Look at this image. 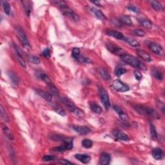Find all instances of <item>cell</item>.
Wrapping results in <instances>:
<instances>
[{
  "label": "cell",
  "mask_w": 165,
  "mask_h": 165,
  "mask_svg": "<svg viewBox=\"0 0 165 165\" xmlns=\"http://www.w3.org/2000/svg\"><path fill=\"white\" fill-rule=\"evenodd\" d=\"M93 3L97 5V6H99V7H102V6H101V4L100 3V1H93Z\"/></svg>",
  "instance_id": "816d5d0a"
},
{
  "label": "cell",
  "mask_w": 165,
  "mask_h": 165,
  "mask_svg": "<svg viewBox=\"0 0 165 165\" xmlns=\"http://www.w3.org/2000/svg\"><path fill=\"white\" fill-rule=\"evenodd\" d=\"M75 158L83 164H87L90 161L91 157L87 154H77L75 155Z\"/></svg>",
  "instance_id": "5bb4252c"
},
{
  "label": "cell",
  "mask_w": 165,
  "mask_h": 165,
  "mask_svg": "<svg viewBox=\"0 0 165 165\" xmlns=\"http://www.w3.org/2000/svg\"><path fill=\"white\" fill-rule=\"evenodd\" d=\"M151 4V6L152 8H153L155 11H162V9H163V7H162V5L160 2L157 1H151L150 2Z\"/></svg>",
  "instance_id": "83f0119b"
},
{
  "label": "cell",
  "mask_w": 165,
  "mask_h": 165,
  "mask_svg": "<svg viewBox=\"0 0 165 165\" xmlns=\"http://www.w3.org/2000/svg\"><path fill=\"white\" fill-rule=\"evenodd\" d=\"M98 73H100V75L101 77H102L104 80L108 81L111 79V75H110L107 70H106L105 68H100L98 69Z\"/></svg>",
  "instance_id": "7402d4cb"
},
{
  "label": "cell",
  "mask_w": 165,
  "mask_h": 165,
  "mask_svg": "<svg viewBox=\"0 0 165 165\" xmlns=\"http://www.w3.org/2000/svg\"><path fill=\"white\" fill-rule=\"evenodd\" d=\"M36 91V92L38 95L39 96H41L42 98H43L45 100H46L47 101H51L52 100V95L48 93L47 92H45V91L43 90H41V89H36L35 90Z\"/></svg>",
  "instance_id": "e0dca14e"
},
{
  "label": "cell",
  "mask_w": 165,
  "mask_h": 165,
  "mask_svg": "<svg viewBox=\"0 0 165 165\" xmlns=\"http://www.w3.org/2000/svg\"><path fill=\"white\" fill-rule=\"evenodd\" d=\"M81 144H82V146L85 148H90L93 145V143L90 139H85L81 142Z\"/></svg>",
  "instance_id": "e575fe53"
},
{
  "label": "cell",
  "mask_w": 165,
  "mask_h": 165,
  "mask_svg": "<svg viewBox=\"0 0 165 165\" xmlns=\"http://www.w3.org/2000/svg\"><path fill=\"white\" fill-rule=\"evenodd\" d=\"M22 3H23V8L25 9V13L27 14L28 16H29L32 11V3L30 1H23Z\"/></svg>",
  "instance_id": "44dd1931"
},
{
  "label": "cell",
  "mask_w": 165,
  "mask_h": 165,
  "mask_svg": "<svg viewBox=\"0 0 165 165\" xmlns=\"http://www.w3.org/2000/svg\"><path fill=\"white\" fill-rule=\"evenodd\" d=\"M77 60L81 63H92V62L89 58L83 56H80Z\"/></svg>",
  "instance_id": "7bdbcfd3"
},
{
  "label": "cell",
  "mask_w": 165,
  "mask_h": 165,
  "mask_svg": "<svg viewBox=\"0 0 165 165\" xmlns=\"http://www.w3.org/2000/svg\"><path fill=\"white\" fill-rule=\"evenodd\" d=\"M112 135L115 137L116 139H119L121 141H128L130 138H128V136L126 135L123 132H121L119 130L115 129L112 131Z\"/></svg>",
  "instance_id": "8fae6325"
},
{
  "label": "cell",
  "mask_w": 165,
  "mask_h": 165,
  "mask_svg": "<svg viewBox=\"0 0 165 165\" xmlns=\"http://www.w3.org/2000/svg\"><path fill=\"white\" fill-rule=\"evenodd\" d=\"M106 48H107V49L109 50V51L116 55L121 56V55H123L124 54H126L125 50L121 49V47L117 46V45H114L113 43H108L106 45Z\"/></svg>",
  "instance_id": "52a82bcc"
},
{
  "label": "cell",
  "mask_w": 165,
  "mask_h": 165,
  "mask_svg": "<svg viewBox=\"0 0 165 165\" xmlns=\"http://www.w3.org/2000/svg\"><path fill=\"white\" fill-rule=\"evenodd\" d=\"M128 9L132 12H135V13H139V12H140V11H139V9L138 7H136L135 5H129Z\"/></svg>",
  "instance_id": "ee69618b"
},
{
  "label": "cell",
  "mask_w": 165,
  "mask_h": 165,
  "mask_svg": "<svg viewBox=\"0 0 165 165\" xmlns=\"http://www.w3.org/2000/svg\"><path fill=\"white\" fill-rule=\"evenodd\" d=\"M134 76H135L136 79L138 81H140L142 79V74L140 72H138V71H134Z\"/></svg>",
  "instance_id": "c3c4849f"
},
{
  "label": "cell",
  "mask_w": 165,
  "mask_h": 165,
  "mask_svg": "<svg viewBox=\"0 0 165 165\" xmlns=\"http://www.w3.org/2000/svg\"><path fill=\"white\" fill-rule=\"evenodd\" d=\"M60 9L62 13L64 14L65 16L70 17V18H72L73 20H74L75 21H78L79 20V16H78V14H76L75 12L73 11V9L68 7L67 5L61 7Z\"/></svg>",
  "instance_id": "8992f818"
},
{
  "label": "cell",
  "mask_w": 165,
  "mask_h": 165,
  "mask_svg": "<svg viewBox=\"0 0 165 165\" xmlns=\"http://www.w3.org/2000/svg\"><path fill=\"white\" fill-rule=\"evenodd\" d=\"M71 112L73 113L74 115L77 116L79 118H83L85 116V112L82 110H81L80 108L76 107L75 105L71 106L69 108H68Z\"/></svg>",
  "instance_id": "d6986e66"
},
{
  "label": "cell",
  "mask_w": 165,
  "mask_h": 165,
  "mask_svg": "<svg viewBox=\"0 0 165 165\" xmlns=\"http://www.w3.org/2000/svg\"><path fill=\"white\" fill-rule=\"evenodd\" d=\"M120 21L122 23L128 25V26L132 24V21L130 17L127 15H122L120 17Z\"/></svg>",
  "instance_id": "f1b7e54d"
},
{
  "label": "cell",
  "mask_w": 165,
  "mask_h": 165,
  "mask_svg": "<svg viewBox=\"0 0 165 165\" xmlns=\"http://www.w3.org/2000/svg\"><path fill=\"white\" fill-rule=\"evenodd\" d=\"M2 130H3L5 136L7 138L11 141L13 140L14 138L13 132H12V130L8 127V126L5 125H3V126H2Z\"/></svg>",
  "instance_id": "ffe728a7"
},
{
  "label": "cell",
  "mask_w": 165,
  "mask_h": 165,
  "mask_svg": "<svg viewBox=\"0 0 165 165\" xmlns=\"http://www.w3.org/2000/svg\"><path fill=\"white\" fill-rule=\"evenodd\" d=\"M72 128L73 130L81 134V135H87L91 132L90 129L85 126L72 125Z\"/></svg>",
  "instance_id": "30bf717a"
},
{
  "label": "cell",
  "mask_w": 165,
  "mask_h": 165,
  "mask_svg": "<svg viewBox=\"0 0 165 165\" xmlns=\"http://www.w3.org/2000/svg\"><path fill=\"white\" fill-rule=\"evenodd\" d=\"M133 34H134L136 35H138V36L139 37H144V35H146V33L144 31V30H141V29H135L133 30Z\"/></svg>",
  "instance_id": "60d3db41"
},
{
  "label": "cell",
  "mask_w": 165,
  "mask_h": 165,
  "mask_svg": "<svg viewBox=\"0 0 165 165\" xmlns=\"http://www.w3.org/2000/svg\"><path fill=\"white\" fill-rule=\"evenodd\" d=\"M90 11H92V13L95 15L96 17H97V18L100 19L101 20H105V19H106V17L105 16V14H104L101 11H100V10L96 9L95 8H91Z\"/></svg>",
  "instance_id": "603a6c76"
},
{
  "label": "cell",
  "mask_w": 165,
  "mask_h": 165,
  "mask_svg": "<svg viewBox=\"0 0 165 165\" xmlns=\"http://www.w3.org/2000/svg\"><path fill=\"white\" fill-rule=\"evenodd\" d=\"M113 23L116 25V27H121L122 26V25H123V23L121 22L120 20H118V19H114L113 21Z\"/></svg>",
  "instance_id": "681fc988"
},
{
  "label": "cell",
  "mask_w": 165,
  "mask_h": 165,
  "mask_svg": "<svg viewBox=\"0 0 165 165\" xmlns=\"http://www.w3.org/2000/svg\"><path fill=\"white\" fill-rule=\"evenodd\" d=\"M152 75H153L155 78L157 79V80H162V78H163V75H162V73L157 69L152 70Z\"/></svg>",
  "instance_id": "1f68e13d"
},
{
  "label": "cell",
  "mask_w": 165,
  "mask_h": 165,
  "mask_svg": "<svg viewBox=\"0 0 165 165\" xmlns=\"http://www.w3.org/2000/svg\"><path fill=\"white\" fill-rule=\"evenodd\" d=\"M16 32L17 37H18L19 40L20 41V42H21L23 47L25 48L26 49H30L31 46H30L29 40H28V38L26 34H25V33L24 32L23 30L21 27H17L16 28Z\"/></svg>",
  "instance_id": "3957f363"
},
{
  "label": "cell",
  "mask_w": 165,
  "mask_h": 165,
  "mask_svg": "<svg viewBox=\"0 0 165 165\" xmlns=\"http://www.w3.org/2000/svg\"><path fill=\"white\" fill-rule=\"evenodd\" d=\"M10 77L12 79V81H13V83H15V84H17V83H18L19 82V78L14 73H11V75H10Z\"/></svg>",
  "instance_id": "7dc6e473"
},
{
  "label": "cell",
  "mask_w": 165,
  "mask_h": 165,
  "mask_svg": "<svg viewBox=\"0 0 165 165\" xmlns=\"http://www.w3.org/2000/svg\"><path fill=\"white\" fill-rule=\"evenodd\" d=\"M0 108H0V112H1V116L2 119H3V121H5V122H9V118L8 115H7V114L5 112V110L3 106L1 105Z\"/></svg>",
  "instance_id": "836d02e7"
},
{
  "label": "cell",
  "mask_w": 165,
  "mask_h": 165,
  "mask_svg": "<svg viewBox=\"0 0 165 165\" xmlns=\"http://www.w3.org/2000/svg\"><path fill=\"white\" fill-rule=\"evenodd\" d=\"M1 3H2V5H3L4 12H5V14H7V15L11 14V7L9 2L7 1H2Z\"/></svg>",
  "instance_id": "4dcf8cb0"
},
{
  "label": "cell",
  "mask_w": 165,
  "mask_h": 165,
  "mask_svg": "<svg viewBox=\"0 0 165 165\" xmlns=\"http://www.w3.org/2000/svg\"><path fill=\"white\" fill-rule=\"evenodd\" d=\"M112 87L117 91L121 92H127L130 90V88L127 85H126L125 83H123L119 79H116L113 81Z\"/></svg>",
  "instance_id": "ba28073f"
},
{
  "label": "cell",
  "mask_w": 165,
  "mask_h": 165,
  "mask_svg": "<svg viewBox=\"0 0 165 165\" xmlns=\"http://www.w3.org/2000/svg\"><path fill=\"white\" fill-rule=\"evenodd\" d=\"M99 94H100V99L103 105L105 106L106 110H108L110 107V102L109 96L105 88L100 87L99 88Z\"/></svg>",
  "instance_id": "277c9868"
},
{
  "label": "cell",
  "mask_w": 165,
  "mask_h": 165,
  "mask_svg": "<svg viewBox=\"0 0 165 165\" xmlns=\"http://www.w3.org/2000/svg\"><path fill=\"white\" fill-rule=\"evenodd\" d=\"M81 51H80V49H79V48H73L72 50V56L74 58V59H78L79 57L81 55Z\"/></svg>",
  "instance_id": "d590c367"
},
{
  "label": "cell",
  "mask_w": 165,
  "mask_h": 165,
  "mask_svg": "<svg viewBox=\"0 0 165 165\" xmlns=\"http://www.w3.org/2000/svg\"><path fill=\"white\" fill-rule=\"evenodd\" d=\"M111 161V156L110 155L106 153V152H103V153L101 154L100 157V164L101 165H108L110 164Z\"/></svg>",
  "instance_id": "4fadbf2b"
},
{
  "label": "cell",
  "mask_w": 165,
  "mask_h": 165,
  "mask_svg": "<svg viewBox=\"0 0 165 165\" xmlns=\"http://www.w3.org/2000/svg\"><path fill=\"white\" fill-rule=\"evenodd\" d=\"M139 21L141 25L143 27L146 28L147 29H150L152 27V23L149 19L141 18L139 19Z\"/></svg>",
  "instance_id": "484cf974"
},
{
  "label": "cell",
  "mask_w": 165,
  "mask_h": 165,
  "mask_svg": "<svg viewBox=\"0 0 165 165\" xmlns=\"http://www.w3.org/2000/svg\"><path fill=\"white\" fill-rule=\"evenodd\" d=\"M121 60L125 62L126 64L132 66L133 67L138 68L139 69L143 70H146V67L143 63L141 62L136 57L132 56L131 55L128 54H124L120 56Z\"/></svg>",
  "instance_id": "6da1fadb"
},
{
  "label": "cell",
  "mask_w": 165,
  "mask_h": 165,
  "mask_svg": "<svg viewBox=\"0 0 165 165\" xmlns=\"http://www.w3.org/2000/svg\"><path fill=\"white\" fill-rule=\"evenodd\" d=\"M59 162L63 164H72V162L67 161V160H66V159H61L59 160Z\"/></svg>",
  "instance_id": "f907efd6"
},
{
  "label": "cell",
  "mask_w": 165,
  "mask_h": 165,
  "mask_svg": "<svg viewBox=\"0 0 165 165\" xmlns=\"http://www.w3.org/2000/svg\"><path fill=\"white\" fill-rule=\"evenodd\" d=\"M114 110L116 111V112L118 114V116L120 117V118L121 120H123V121H126L128 120V116L124 112L123 110H122V108L121 107H119L118 105H114L113 106Z\"/></svg>",
  "instance_id": "9a60e30c"
},
{
  "label": "cell",
  "mask_w": 165,
  "mask_h": 165,
  "mask_svg": "<svg viewBox=\"0 0 165 165\" xmlns=\"http://www.w3.org/2000/svg\"><path fill=\"white\" fill-rule=\"evenodd\" d=\"M52 2L54 3H55V5H57L59 6L60 8H61V7H65V6L67 5V3H66V2L64 1H61V0H57V1H53Z\"/></svg>",
  "instance_id": "bcb514c9"
},
{
  "label": "cell",
  "mask_w": 165,
  "mask_h": 165,
  "mask_svg": "<svg viewBox=\"0 0 165 165\" xmlns=\"http://www.w3.org/2000/svg\"><path fill=\"white\" fill-rule=\"evenodd\" d=\"M137 53L139 57H140L141 59H143L144 61H145L146 62H151L152 61V57L150 56L148 52H146L144 50H139L137 51Z\"/></svg>",
  "instance_id": "ac0fdd59"
},
{
  "label": "cell",
  "mask_w": 165,
  "mask_h": 165,
  "mask_svg": "<svg viewBox=\"0 0 165 165\" xmlns=\"http://www.w3.org/2000/svg\"><path fill=\"white\" fill-rule=\"evenodd\" d=\"M47 86L49 87V89L50 90V92H52L53 95L55 96H58L59 95V91L58 90V88L55 87V86L53 84L52 82H50L47 83Z\"/></svg>",
  "instance_id": "4316f807"
},
{
  "label": "cell",
  "mask_w": 165,
  "mask_h": 165,
  "mask_svg": "<svg viewBox=\"0 0 165 165\" xmlns=\"http://www.w3.org/2000/svg\"><path fill=\"white\" fill-rule=\"evenodd\" d=\"M73 148V139L70 138L67 141L63 143V144L57 147H54V148H51L52 151L63 152L66 150H70Z\"/></svg>",
  "instance_id": "5b68a950"
},
{
  "label": "cell",
  "mask_w": 165,
  "mask_h": 165,
  "mask_svg": "<svg viewBox=\"0 0 165 165\" xmlns=\"http://www.w3.org/2000/svg\"><path fill=\"white\" fill-rule=\"evenodd\" d=\"M149 49L151 50L152 52H153L156 54L162 55L163 54V49H162V47L161 45H159L155 43H150L148 45Z\"/></svg>",
  "instance_id": "9c48e42d"
},
{
  "label": "cell",
  "mask_w": 165,
  "mask_h": 165,
  "mask_svg": "<svg viewBox=\"0 0 165 165\" xmlns=\"http://www.w3.org/2000/svg\"><path fill=\"white\" fill-rule=\"evenodd\" d=\"M152 154L154 158L156 160H161L164 157V152L160 148H154L152 152Z\"/></svg>",
  "instance_id": "2e32d148"
},
{
  "label": "cell",
  "mask_w": 165,
  "mask_h": 165,
  "mask_svg": "<svg viewBox=\"0 0 165 165\" xmlns=\"http://www.w3.org/2000/svg\"><path fill=\"white\" fill-rule=\"evenodd\" d=\"M150 135L152 138L155 140L157 138V134L156 131V128L155 127V126L152 124H150Z\"/></svg>",
  "instance_id": "8d00e7d4"
},
{
  "label": "cell",
  "mask_w": 165,
  "mask_h": 165,
  "mask_svg": "<svg viewBox=\"0 0 165 165\" xmlns=\"http://www.w3.org/2000/svg\"><path fill=\"white\" fill-rule=\"evenodd\" d=\"M90 105V108L91 110H92L93 112H94L95 113L98 114H101L102 113V108L101 106L98 105L97 103H96L95 102H91L89 104Z\"/></svg>",
  "instance_id": "cb8c5ba5"
},
{
  "label": "cell",
  "mask_w": 165,
  "mask_h": 165,
  "mask_svg": "<svg viewBox=\"0 0 165 165\" xmlns=\"http://www.w3.org/2000/svg\"><path fill=\"white\" fill-rule=\"evenodd\" d=\"M134 109L141 115L152 117L156 119H159V116L157 112L153 108L147 107L146 106L136 105L134 106Z\"/></svg>",
  "instance_id": "7a4b0ae2"
},
{
  "label": "cell",
  "mask_w": 165,
  "mask_h": 165,
  "mask_svg": "<svg viewBox=\"0 0 165 165\" xmlns=\"http://www.w3.org/2000/svg\"><path fill=\"white\" fill-rule=\"evenodd\" d=\"M126 72V70L125 69V68H121L120 67H117L115 70V73L118 77H119V76L125 74Z\"/></svg>",
  "instance_id": "74e56055"
},
{
  "label": "cell",
  "mask_w": 165,
  "mask_h": 165,
  "mask_svg": "<svg viewBox=\"0 0 165 165\" xmlns=\"http://www.w3.org/2000/svg\"><path fill=\"white\" fill-rule=\"evenodd\" d=\"M36 73H37V77L39 79H40L44 81L47 84L50 82H51V81H50V79H49V76H48L45 72H42V71H37Z\"/></svg>",
  "instance_id": "d4e9b609"
},
{
  "label": "cell",
  "mask_w": 165,
  "mask_h": 165,
  "mask_svg": "<svg viewBox=\"0 0 165 165\" xmlns=\"http://www.w3.org/2000/svg\"><path fill=\"white\" fill-rule=\"evenodd\" d=\"M57 159V157L54 156H51V155H47V156H45L43 157V160L45 162H49V161H54Z\"/></svg>",
  "instance_id": "b9f144b4"
},
{
  "label": "cell",
  "mask_w": 165,
  "mask_h": 165,
  "mask_svg": "<svg viewBox=\"0 0 165 165\" xmlns=\"http://www.w3.org/2000/svg\"><path fill=\"white\" fill-rule=\"evenodd\" d=\"M42 55H43L45 57H47L49 58L51 55V52H50V50L49 49V48H46L42 52Z\"/></svg>",
  "instance_id": "f6af8a7d"
},
{
  "label": "cell",
  "mask_w": 165,
  "mask_h": 165,
  "mask_svg": "<svg viewBox=\"0 0 165 165\" xmlns=\"http://www.w3.org/2000/svg\"><path fill=\"white\" fill-rule=\"evenodd\" d=\"M16 54V57H17V59L18 61V62L20 65H21V67L23 68H27V64H26V62H25V59H23V55H20L19 54Z\"/></svg>",
  "instance_id": "f35d334b"
},
{
  "label": "cell",
  "mask_w": 165,
  "mask_h": 165,
  "mask_svg": "<svg viewBox=\"0 0 165 165\" xmlns=\"http://www.w3.org/2000/svg\"><path fill=\"white\" fill-rule=\"evenodd\" d=\"M106 34L108 35H110V36L111 37L116 38V39H117L125 41V36L120 32L115 31V30H108L106 31Z\"/></svg>",
  "instance_id": "7c38bea8"
},
{
  "label": "cell",
  "mask_w": 165,
  "mask_h": 165,
  "mask_svg": "<svg viewBox=\"0 0 165 165\" xmlns=\"http://www.w3.org/2000/svg\"><path fill=\"white\" fill-rule=\"evenodd\" d=\"M28 58H29V61L30 63H33V64L39 65L41 62L39 58L37 56H35V55H29Z\"/></svg>",
  "instance_id": "d6a6232c"
},
{
  "label": "cell",
  "mask_w": 165,
  "mask_h": 165,
  "mask_svg": "<svg viewBox=\"0 0 165 165\" xmlns=\"http://www.w3.org/2000/svg\"><path fill=\"white\" fill-rule=\"evenodd\" d=\"M125 41L127 42L129 45H130L132 47H139V43L137 40L134 39L132 37H126L125 38Z\"/></svg>",
  "instance_id": "f546056e"
},
{
  "label": "cell",
  "mask_w": 165,
  "mask_h": 165,
  "mask_svg": "<svg viewBox=\"0 0 165 165\" xmlns=\"http://www.w3.org/2000/svg\"><path fill=\"white\" fill-rule=\"evenodd\" d=\"M54 110L58 114H59L60 116H65V110H63V109L61 107V106L59 105H55L54 106Z\"/></svg>",
  "instance_id": "ab89813d"
}]
</instances>
